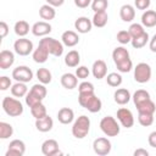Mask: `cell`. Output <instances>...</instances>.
Here are the masks:
<instances>
[{
    "mask_svg": "<svg viewBox=\"0 0 156 156\" xmlns=\"http://www.w3.org/2000/svg\"><path fill=\"white\" fill-rule=\"evenodd\" d=\"M91 73L96 79H102L107 74V65L104 60H96L93 63L91 67Z\"/></svg>",
    "mask_w": 156,
    "mask_h": 156,
    "instance_id": "cell-14",
    "label": "cell"
},
{
    "mask_svg": "<svg viewBox=\"0 0 156 156\" xmlns=\"http://www.w3.org/2000/svg\"><path fill=\"white\" fill-rule=\"evenodd\" d=\"M151 74H152L151 67L146 62H140L134 68V79H135V82H138L140 84L147 83L151 78Z\"/></svg>",
    "mask_w": 156,
    "mask_h": 156,
    "instance_id": "cell-6",
    "label": "cell"
},
{
    "mask_svg": "<svg viewBox=\"0 0 156 156\" xmlns=\"http://www.w3.org/2000/svg\"><path fill=\"white\" fill-rule=\"evenodd\" d=\"M37 78H38V80L40 83L49 84V83H51L52 76H51V72L48 68L41 67V68H38V71H37Z\"/></svg>",
    "mask_w": 156,
    "mask_h": 156,
    "instance_id": "cell-31",
    "label": "cell"
},
{
    "mask_svg": "<svg viewBox=\"0 0 156 156\" xmlns=\"http://www.w3.org/2000/svg\"><path fill=\"white\" fill-rule=\"evenodd\" d=\"M13 49H15V52L20 56H28L30 52H33V43L22 37L20 39H17L13 44Z\"/></svg>",
    "mask_w": 156,
    "mask_h": 156,
    "instance_id": "cell-7",
    "label": "cell"
},
{
    "mask_svg": "<svg viewBox=\"0 0 156 156\" xmlns=\"http://www.w3.org/2000/svg\"><path fill=\"white\" fill-rule=\"evenodd\" d=\"M150 4H151V0H134L135 7L138 10H143V11L147 10L149 6H150Z\"/></svg>",
    "mask_w": 156,
    "mask_h": 156,
    "instance_id": "cell-48",
    "label": "cell"
},
{
    "mask_svg": "<svg viewBox=\"0 0 156 156\" xmlns=\"http://www.w3.org/2000/svg\"><path fill=\"white\" fill-rule=\"evenodd\" d=\"M24 152H26V144L20 139H15L10 143L9 149L6 151V156H22Z\"/></svg>",
    "mask_w": 156,
    "mask_h": 156,
    "instance_id": "cell-11",
    "label": "cell"
},
{
    "mask_svg": "<svg viewBox=\"0 0 156 156\" xmlns=\"http://www.w3.org/2000/svg\"><path fill=\"white\" fill-rule=\"evenodd\" d=\"M74 4H76L77 7L85 9L91 4V0H74Z\"/></svg>",
    "mask_w": 156,
    "mask_h": 156,
    "instance_id": "cell-50",
    "label": "cell"
},
{
    "mask_svg": "<svg viewBox=\"0 0 156 156\" xmlns=\"http://www.w3.org/2000/svg\"><path fill=\"white\" fill-rule=\"evenodd\" d=\"M111 141L107 139V138H96L93 143V149H94V152L99 156H106L111 152Z\"/></svg>",
    "mask_w": 156,
    "mask_h": 156,
    "instance_id": "cell-8",
    "label": "cell"
},
{
    "mask_svg": "<svg viewBox=\"0 0 156 156\" xmlns=\"http://www.w3.org/2000/svg\"><path fill=\"white\" fill-rule=\"evenodd\" d=\"M149 48L152 52H156V34L150 39V43H149Z\"/></svg>",
    "mask_w": 156,
    "mask_h": 156,
    "instance_id": "cell-53",
    "label": "cell"
},
{
    "mask_svg": "<svg viewBox=\"0 0 156 156\" xmlns=\"http://www.w3.org/2000/svg\"><path fill=\"white\" fill-rule=\"evenodd\" d=\"M39 44L44 45V46L48 49V51L50 52V55H52V56L58 57V56H61V55L63 54V43L58 41V40L55 39V38L45 37V38L40 39Z\"/></svg>",
    "mask_w": 156,
    "mask_h": 156,
    "instance_id": "cell-5",
    "label": "cell"
},
{
    "mask_svg": "<svg viewBox=\"0 0 156 156\" xmlns=\"http://www.w3.org/2000/svg\"><path fill=\"white\" fill-rule=\"evenodd\" d=\"M108 6L107 0H93L91 1V10L94 12H100V11H106Z\"/></svg>",
    "mask_w": 156,
    "mask_h": 156,
    "instance_id": "cell-41",
    "label": "cell"
},
{
    "mask_svg": "<svg viewBox=\"0 0 156 156\" xmlns=\"http://www.w3.org/2000/svg\"><path fill=\"white\" fill-rule=\"evenodd\" d=\"M91 27H93V22L88 17H78L74 22V28L77 29L78 33L82 34L89 33L91 30Z\"/></svg>",
    "mask_w": 156,
    "mask_h": 156,
    "instance_id": "cell-15",
    "label": "cell"
},
{
    "mask_svg": "<svg viewBox=\"0 0 156 156\" xmlns=\"http://www.w3.org/2000/svg\"><path fill=\"white\" fill-rule=\"evenodd\" d=\"M57 119L62 124H69L74 119V112L69 107H62L57 112Z\"/></svg>",
    "mask_w": 156,
    "mask_h": 156,
    "instance_id": "cell-16",
    "label": "cell"
},
{
    "mask_svg": "<svg viewBox=\"0 0 156 156\" xmlns=\"http://www.w3.org/2000/svg\"><path fill=\"white\" fill-rule=\"evenodd\" d=\"M2 108L6 115L11 117H18L23 113V105L20 100L10 96H5L2 100Z\"/></svg>",
    "mask_w": 156,
    "mask_h": 156,
    "instance_id": "cell-3",
    "label": "cell"
},
{
    "mask_svg": "<svg viewBox=\"0 0 156 156\" xmlns=\"http://www.w3.org/2000/svg\"><path fill=\"white\" fill-rule=\"evenodd\" d=\"M106 82L110 87L112 88H117L122 84V76L119 73H116V72H112V73H108L106 77Z\"/></svg>",
    "mask_w": 156,
    "mask_h": 156,
    "instance_id": "cell-36",
    "label": "cell"
},
{
    "mask_svg": "<svg viewBox=\"0 0 156 156\" xmlns=\"http://www.w3.org/2000/svg\"><path fill=\"white\" fill-rule=\"evenodd\" d=\"M119 17L123 22H132L135 17V10L132 5L127 4L119 9Z\"/></svg>",
    "mask_w": 156,
    "mask_h": 156,
    "instance_id": "cell-23",
    "label": "cell"
},
{
    "mask_svg": "<svg viewBox=\"0 0 156 156\" xmlns=\"http://www.w3.org/2000/svg\"><path fill=\"white\" fill-rule=\"evenodd\" d=\"M78 102L82 107L87 108L91 113H96L101 110L102 102L101 100L94 94V93H85V94H79L78 96Z\"/></svg>",
    "mask_w": 156,
    "mask_h": 156,
    "instance_id": "cell-1",
    "label": "cell"
},
{
    "mask_svg": "<svg viewBox=\"0 0 156 156\" xmlns=\"http://www.w3.org/2000/svg\"><path fill=\"white\" fill-rule=\"evenodd\" d=\"M41 152L45 156H55L60 152L58 143L55 139H48L41 144Z\"/></svg>",
    "mask_w": 156,
    "mask_h": 156,
    "instance_id": "cell-13",
    "label": "cell"
},
{
    "mask_svg": "<svg viewBox=\"0 0 156 156\" xmlns=\"http://www.w3.org/2000/svg\"><path fill=\"white\" fill-rule=\"evenodd\" d=\"M39 16L41 17V20H45L46 22H49V21H51V20L55 18L56 11H55L54 6H51L49 4H45V5L40 6V9H39Z\"/></svg>",
    "mask_w": 156,
    "mask_h": 156,
    "instance_id": "cell-25",
    "label": "cell"
},
{
    "mask_svg": "<svg viewBox=\"0 0 156 156\" xmlns=\"http://www.w3.org/2000/svg\"><path fill=\"white\" fill-rule=\"evenodd\" d=\"M117 119L124 128H132L134 124V116L132 111L126 107H121L117 110Z\"/></svg>",
    "mask_w": 156,
    "mask_h": 156,
    "instance_id": "cell-10",
    "label": "cell"
},
{
    "mask_svg": "<svg viewBox=\"0 0 156 156\" xmlns=\"http://www.w3.org/2000/svg\"><path fill=\"white\" fill-rule=\"evenodd\" d=\"M11 87H12V83H11V79H10L9 77H6V76L0 77V89H1L2 91L7 90V89L11 88Z\"/></svg>",
    "mask_w": 156,
    "mask_h": 156,
    "instance_id": "cell-47",
    "label": "cell"
},
{
    "mask_svg": "<svg viewBox=\"0 0 156 156\" xmlns=\"http://www.w3.org/2000/svg\"><path fill=\"white\" fill-rule=\"evenodd\" d=\"M147 41H149V34H147V32H144L141 35L132 38L130 44H132V46L134 49H141V48H144L146 45Z\"/></svg>",
    "mask_w": 156,
    "mask_h": 156,
    "instance_id": "cell-33",
    "label": "cell"
},
{
    "mask_svg": "<svg viewBox=\"0 0 156 156\" xmlns=\"http://www.w3.org/2000/svg\"><path fill=\"white\" fill-rule=\"evenodd\" d=\"M30 113H32V116H33L35 119L43 118V117H45V116L48 115L46 107H45V105H44L43 102H39V104L32 106V107H30Z\"/></svg>",
    "mask_w": 156,
    "mask_h": 156,
    "instance_id": "cell-32",
    "label": "cell"
},
{
    "mask_svg": "<svg viewBox=\"0 0 156 156\" xmlns=\"http://www.w3.org/2000/svg\"><path fill=\"white\" fill-rule=\"evenodd\" d=\"M117 41L121 43V44H123V45L130 43L132 41V37H130L129 32L128 30H119L117 33Z\"/></svg>",
    "mask_w": 156,
    "mask_h": 156,
    "instance_id": "cell-43",
    "label": "cell"
},
{
    "mask_svg": "<svg viewBox=\"0 0 156 156\" xmlns=\"http://www.w3.org/2000/svg\"><path fill=\"white\" fill-rule=\"evenodd\" d=\"M112 58H113V62L116 65V63H118V62H121V61H123L126 58H129V52H128V50L126 48L117 46L112 51Z\"/></svg>",
    "mask_w": 156,
    "mask_h": 156,
    "instance_id": "cell-28",
    "label": "cell"
},
{
    "mask_svg": "<svg viewBox=\"0 0 156 156\" xmlns=\"http://www.w3.org/2000/svg\"><path fill=\"white\" fill-rule=\"evenodd\" d=\"M116 67H117V69H118L121 73H128V72L133 68V62H132L130 58H126V60H123V61L116 63Z\"/></svg>",
    "mask_w": 156,
    "mask_h": 156,
    "instance_id": "cell-40",
    "label": "cell"
},
{
    "mask_svg": "<svg viewBox=\"0 0 156 156\" xmlns=\"http://www.w3.org/2000/svg\"><path fill=\"white\" fill-rule=\"evenodd\" d=\"M61 84L65 89H68V90H72L77 87L78 84V78L76 74L73 73H65L61 76Z\"/></svg>",
    "mask_w": 156,
    "mask_h": 156,
    "instance_id": "cell-21",
    "label": "cell"
},
{
    "mask_svg": "<svg viewBox=\"0 0 156 156\" xmlns=\"http://www.w3.org/2000/svg\"><path fill=\"white\" fill-rule=\"evenodd\" d=\"M89 130H90V119H89V117L85 116V115L79 116V117L74 121V123H73V126H72V134H73V136L77 138V139H83V138H85V136L88 135Z\"/></svg>",
    "mask_w": 156,
    "mask_h": 156,
    "instance_id": "cell-2",
    "label": "cell"
},
{
    "mask_svg": "<svg viewBox=\"0 0 156 156\" xmlns=\"http://www.w3.org/2000/svg\"><path fill=\"white\" fill-rule=\"evenodd\" d=\"M128 32H129V34H130L132 38H135V37L141 35V34L145 32V29H144V26H143V24L133 23V24H130V27L128 28Z\"/></svg>",
    "mask_w": 156,
    "mask_h": 156,
    "instance_id": "cell-42",
    "label": "cell"
},
{
    "mask_svg": "<svg viewBox=\"0 0 156 156\" xmlns=\"http://www.w3.org/2000/svg\"><path fill=\"white\" fill-rule=\"evenodd\" d=\"M107 21H108V16L106 13V11H100V12H95L94 13V17L91 20L93 22V26L98 27V28H102L107 24Z\"/></svg>",
    "mask_w": 156,
    "mask_h": 156,
    "instance_id": "cell-27",
    "label": "cell"
},
{
    "mask_svg": "<svg viewBox=\"0 0 156 156\" xmlns=\"http://www.w3.org/2000/svg\"><path fill=\"white\" fill-rule=\"evenodd\" d=\"M13 29H15V33L20 38H22V37H26L28 34V32H29V24H28L27 21H23L22 20V21H18V22L15 23Z\"/></svg>",
    "mask_w": 156,
    "mask_h": 156,
    "instance_id": "cell-30",
    "label": "cell"
},
{
    "mask_svg": "<svg viewBox=\"0 0 156 156\" xmlns=\"http://www.w3.org/2000/svg\"><path fill=\"white\" fill-rule=\"evenodd\" d=\"M15 62V55L10 50H2L0 52V68L7 69L10 68Z\"/></svg>",
    "mask_w": 156,
    "mask_h": 156,
    "instance_id": "cell-18",
    "label": "cell"
},
{
    "mask_svg": "<svg viewBox=\"0 0 156 156\" xmlns=\"http://www.w3.org/2000/svg\"><path fill=\"white\" fill-rule=\"evenodd\" d=\"M61 40L65 46H68V48H72V46H76L78 43H79V37L76 32L73 30H66L62 33L61 35Z\"/></svg>",
    "mask_w": 156,
    "mask_h": 156,
    "instance_id": "cell-17",
    "label": "cell"
},
{
    "mask_svg": "<svg viewBox=\"0 0 156 156\" xmlns=\"http://www.w3.org/2000/svg\"><path fill=\"white\" fill-rule=\"evenodd\" d=\"M79 94H85V93H94V85L90 82H82L78 85Z\"/></svg>",
    "mask_w": 156,
    "mask_h": 156,
    "instance_id": "cell-45",
    "label": "cell"
},
{
    "mask_svg": "<svg viewBox=\"0 0 156 156\" xmlns=\"http://www.w3.org/2000/svg\"><path fill=\"white\" fill-rule=\"evenodd\" d=\"M89 74H90V72H89L88 67H85V66H78V68L76 69V76L78 79H85L89 77Z\"/></svg>",
    "mask_w": 156,
    "mask_h": 156,
    "instance_id": "cell-46",
    "label": "cell"
},
{
    "mask_svg": "<svg viewBox=\"0 0 156 156\" xmlns=\"http://www.w3.org/2000/svg\"><path fill=\"white\" fill-rule=\"evenodd\" d=\"M100 129L107 136H117L119 134V124L112 116H106L100 121Z\"/></svg>",
    "mask_w": 156,
    "mask_h": 156,
    "instance_id": "cell-4",
    "label": "cell"
},
{
    "mask_svg": "<svg viewBox=\"0 0 156 156\" xmlns=\"http://www.w3.org/2000/svg\"><path fill=\"white\" fill-rule=\"evenodd\" d=\"M138 121L143 127H149L154 123V113L138 112Z\"/></svg>",
    "mask_w": 156,
    "mask_h": 156,
    "instance_id": "cell-37",
    "label": "cell"
},
{
    "mask_svg": "<svg viewBox=\"0 0 156 156\" xmlns=\"http://www.w3.org/2000/svg\"><path fill=\"white\" fill-rule=\"evenodd\" d=\"M7 33H9V26L6 24V22L1 21L0 22V37L1 38H5L7 35Z\"/></svg>",
    "mask_w": 156,
    "mask_h": 156,
    "instance_id": "cell-49",
    "label": "cell"
},
{
    "mask_svg": "<svg viewBox=\"0 0 156 156\" xmlns=\"http://www.w3.org/2000/svg\"><path fill=\"white\" fill-rule=\"evenodd\" d=\"M63 2H65V0H46V4H49L54 7H60L63 5Z\"/></svg>",
    "mask_w": 156,
    "mask_h": 156,
    "instance_id": "cell-52",
    "label": "cell"
},
{
    "mask_svg": "<svg viewBox=\"0 0 156 156\" xmlns=\"http://www.w3.org/2000/svg\"><path fill=\"white\" fill-rule=\"evenodd\" d=\"M13 134V128L10 123L0 122V139H9Z\"/></svg>",
    "mask_w": 156,
    "mask_h": 156,
    "instance_id": "cell-38",
    "label": "cell"
},
{
    "mask_svg": "<svg viewBox=\"0 0 156 156\" xmlns=\"http://www.w3.org/2000/svg\"><path fill=\"white\" fill-rule=\"evenodd\" d=\"M149 152L145 150V149H136L134 151V156H147Z\"/></svg>",
    "mask_w": 156,
    "mask_h": 156,
    "instance_id": "cell-54",
    "label": "cell"
},
{
    "mask_svg": "<svg viewBox=\"0 0 156 156\" xmlns=\"http://www.w3.org/2000/svg\"><path fill=\"white\" fill-rule=\"evenodd\" d=\"M132 98H133V101H134V105H135V106L151 99L149 91H146V90H144V89H139V90H136V91L133 94Z\"/></svg>",
    "mask_w": 156,
    "mask_h": 156,
    "instance_id": "cell-34",
    "label": "cell"
},
{
    "mask_svg": "<svg viewBox=\"0 0 156 156\" xmlns=\"http://www.w3.org/2000/svg\"><path fill=\"white\" fill-rule=\"evenodd\" d=\"M49 55H50V52L48 51V49L44 45L39 44L38 48L33 51V60L37 63H44V62H46Z\"/></svg>",
    "mask_w": 156,
    "mask_h": 156,
    "instance_id": "cell-20",
    "label": "cell"
},
{
    "mask_svg": "<svg viewBox=\"0 0 156 156\" xmlns=\"http://www.w3.org/2000/svg\"><path fill=\"white\" fill-rule=\"evenodd\" d=\"M141 24L146 28H151L156 26V11L146 10L141 15Z\"/></svg>",
    "mask_w": 156,
    "mask_h": 156,
    "instance_id": "cell-24",
    "label": "cell"
},
{
    "mask_svg": "<svg viewBox=\"0 0 156 156\" xmlns=\"http://www.w3.org/2000/svg\"><path fill=\"white\" fill-rule=\"evenodd\" d=\"M30 91H32L33 94H35L38 98H40L41 100H44V98H45L46 94H48V90H46V88H45V84H43V83H40V84H34V85L30 88Z\"/></svg>",
    "mask_w": 156,
    "mask_h": 156,
    "instance_id": "cell-39",
    "label": "cell"
},
{
    "mask_svg": "<svg viewBox=\"0 0 156 156\" xmlns=\"http://www.w3.org/2000/svg\"><path fill=\"white\" fill-rule=\"evenodd\" d=\"M52 127H54V121H52V118L49 115H46L43 118L35 119V128L39 132H43V133L50 132L52 129Z\"/></svg>",
    "mask_w": 156,
    "mask_h": 156,
    "instance_id": "cell-19",
    "label": "cell"
},
{
    "mask_svg": "<svg viewBox=\"0 0 156 156\" xmlns=\"http://www.w3.org/2000/svg\"><path fill=\"white\" fill-rule=\"evenodd\" d=\"M30 30L35 37H45L51 32V24L46 21H39L32 26Z\"/></svg>",
    "mask_w": 156,
    "mask_h": 156,
    "instance_id": "cell-12",
    "label": "cell"
},
{
    "mask_svg": "<svg viewBox=\"0 0 156 156\" xmlns=\"http://www.w3.org/2000/svg\"><path fill=\"white\" fill-rule=\"evenodd\" d=\"M12 78L16 82L28 83L33 79V72L27 66H18L12 71Z\"/></svg>",
    "mask_w": 156,
    "mask_h": 156,
    "instance_id": "cell-9",
    "label": "cell"
},
{
    "mask_svg": "<svg viewBox=\"0 0 156 156\" xmlns=\"http://www.w3.org/2000/svg\"><path fill=\"white\" fill-rule=\"evenodd\" d=\"M27 93H28V88H27L26 83L17 82L16 84H13L11 87V94L16 98H23L27 95Z\"/></svg>",
    "mask_w": 156,
    "mask_h": 156,
    "instance_id": "cell-29",
    "label": "cell"
},
{
    "mask_svg": "<svg viewBox=\"0 0 156 156\" xmlns=\"http://www.w3.org/2000/svg\"><path fill=\"white\" fill-rule=\"evenodd\" d=\"M43 100L40 99V98H38L35 94H33L30 90L27 93V95H26V104L29 106V107H32V106H34V105H37V104H39V102H41Z\"/></svg>",
    "mask_w": 156,
    "mask_h": 156,
    "instance_id": "cell-44",
    "label": "cell"
},
{
    "mask_svg": "<svg viewBox=\"0 0 156 156\" xmlns=\"http://www.w3.org/2000/svg\"><path fill=\"white\" fill-rule=\"evenodd\" d=\"M130 98H132L130 96V93L126 88H119L113 94V99H115V101L118 105H126V104H128L129 100H130Z\"/></svg>",
    "mask_w": 156,
    "mask_h": 156,
    "instance_id": "cell-22",
    "label": "cell"
},
{
    "mask_svg": "<svg viewBox=\"0 0 156 156\" xmlns=\"http://www.w3.org/2000/svg\"><path fill=\"white\" fill-rule=\"evenodd\" d=\"M136 110L138 112H146V113H155L156 111V105L155 102L150 99L145 102H141L139 105H136Z\"/></svg>",
    "mask_w": 156,
    "mask_h": 156,
    "instance_id": "cell-35",
    "label": "cell"
},
{
    "mask_svg": "<svg viewBox=\"0 0 156 156\" xmlns=\"http://www.w3.org/2000/svg\"><path fill=\"white\" fill-rule=\"evenodd\" d=\"M147 141H149V145L151 147H156V130H154V132H151L149 134Z\"/></svg>",
    "mask_w": 156,
    "mask_h": 156,
    "instance_id": "cell-51",
    "label": "cell"
},
{
    "mask_svg": "<svg viewBox=\"0 0 156 156\" xmlns=\"http://www.w3.org/2000/svg\"><path fill=\"white\" fill-rule=\"evenodd\" d=\"M80 62V55L77 50H71L65 56V63L68 67H77Z\"/></svg>",
    "mask_w": 156,
    "mask_h": 156,
    "instance_id": "cell-26",
    "label": "cell"
}]
</instances>
